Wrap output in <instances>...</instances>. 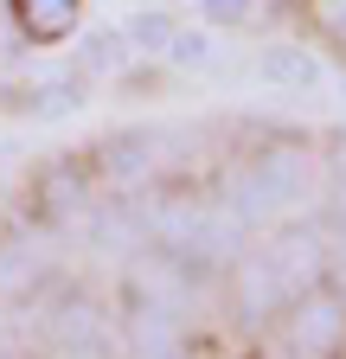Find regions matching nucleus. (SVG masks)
Listing matches in <instances>:
<instances>
[{"label": "nucleus", "mask_w": 346, "mask_h": 359, "mask_svg": "<svg viewBox=\"0 0 346 359\" xmlns=\"http://www.w3.org/2000/svg\"><path fill=\"white\" fill-rule=\"evenodd\" d=\"M97 161H103V173H109V180H122V187H135V180H148V173H154L160 148H154V135H109Z\"/></svg>", "instance_id": "1a4fd4ad"}, {"label": "nucleus", "mask_w": 346, "mask_h": 359, "mask_svg": "<svg viewBox=\"0 0 346 359\" xmlns=\"http://www.w3.org/2000/svg\"><path fill=\"white\" fill-rule=\"evenodd\" d=\"M270 263H276V276H282V289H289V302H295V295L321 289V276H327V244H321L314 231H289V238L270 250Z\"/></svg>", "instance_id": "39448f33"}, {"label": "nucleus", "mask_w": 346, "mask_h": 359, "mask_svg": "<svg viewBox=\"0 0 346 359\" xmlns=\"http://www.w3.org/2000/svg\"><path fill=\"white\" fill-rule=\"evenodd\" d=\"M26 276H32V263H26V257H13V250L0 257V289H20Z\"/></svg>", "instance_id": "dca6fc26"}, {"label": "nucleus", "mask_w": 346, "mask_h": 359, "mask_svg": "<svg viewBox=\"0 0 346 359\" xmlns=\"http://www.w3.org/2000/svg\"><path fill=\"white\" fill-rule=\"evenodd\" d=\"M77 103H83L77 77H58V83H46V90H39V97H26V109H32V116H46V122H52V116H71Z\"/></svg>", "instance_id": "f8f14e48"}, {"label": "nucleus", "mask_w": 346, "mask_h": 359, "mask_svg": "<svg viewBox=\"0 0 346 359\" xmlns=\"http://www.w3.org/2000/svg\"><path fill=\"white\" fill-rule=\"evenodd\" d=\"M263 77L276 90H314L321 83V58L301 52V45H270V52H263Z\"/></svg>", "instance_id": "9d476101"}, {"label": "nucleus", "mask_w": 346, "mask_h": 359, "mask_svg": "<svg viewBox=\"0 0 346 359\" xmlns=\"http://www.w3.org/2000/svg\"><path fill=\"white\" fill-rule=\"evenodd\" d=\"M301 187H308V161H301V148L276 142V148H263V154L244 161V173L231 180V193H225V212L237 224H263L270 212L295 205Z\"/></svg>", "instance_id": "f257e3e1"}, {"label": "nucleus", "mask_w": 346, "mask_h": 359, "mask_svg": "<svg viewBox=\"0 0 346 359\" xmlns=\"http://www.w3.org/2000/svg\"><path fill=\"white\" fill-rule=\"evenodd\" d=\"M39 205H46L52 218L90 212V180H83V167L77 161H46L39 167Z\"/></svg>", "instance_id": "0eeeda50"}, {"label": "nucleus", "mask_w": 346, "mask_h": 359, "mask_svg": "<svg viewBox=\"0 0 346 359\" xmlns=\"http://www.w3.org/2000/svg\"><path fill=\"white\" fill-rule=\"evenodd\" d=\"M346 340V302L340 295H295V321H289V346L295 353H333Z\"/></svg>", "instance_id": "f03ea898"}, {"label": "nucleus", "mask_w": 346, "mask_h": 359, "mask_svg": "<svg viewBox=\"0 0 346 359\" xmlns=\"http://www.w3.org/2000/svg\"><path fill=\"white\" fill-rule=\"evenodd\" d=\"M250 7H256V0H199V13L212 26H237V20H250Z\"/></svg>", "instance_id": "2eb2a0df"}, {"label": "nucleus", "mask_w": 346, "mask_h": 359, "mask_svg": "<svg viewBox=\"0 0 346 359\" xmlns=\"http://www.w3.org/2000/svg\"><path fill=\"white\" fill-rule=\"evenodd\" d=\"M167 58H173V65H205V58H212V39H205V32H180V26H173Z\"/></svg>", "instance_id": "ddd939ff"}, {"label": "nucleus", "mask_w": 346, "mask_h": 359, "mask_svg": "<svg viewBox=\"0 0 346 359\" xmlns=\"http://www.w3.org/2000/svg\"><path fill=\"white\" fill-rule=\"evenodd\" d=\"M333 167H340V180H346V142H340V148H333Z\"/></svg>", "instance_id": "f3484780"}, {"label": "nucleus", "mask_w": 346, "mask_h": 359, "mask_svg": "<svg viewBox=\"0 0 346 359\" xmlns=\"http://www.w3.org/2000/svg\"><path fill=\"white\" fill-rule=\"evenodd\" d=\"M128 346H135V353H186L180 308H167V302H135V314H128Z\"/></svg>", "instance_id": "423d86ee"}, {"label": "nucleus", "mask_w": 346, "mask_h": 359, "mask_svg": "<svg viewBox=\"0 0 346 359\" xmlns=\"http://www.w3.org/2000/svg\"><path fill=\"white\" fill-rule=\"evenodd\" d=\"M231 283H237V321L244 327H270L276 314L289 308V289H282V276H276L270 257H244Z\"/></svg>", "instance_id": "7ed1b4c3"}, {"label": "nucleus", "mask_w": 346, "mask_h": 359, "mask_svg": "<svg viewBox=\"0 0 346 359\" xmlns=\"http://www.w3.org/2000/svg\"><path fill=\"white\" fill-rule=\"evenodd\" d=\"M13 20H20V32H26V39L58 45V39H71V32H77L83 0H13Z\"/></svg>", "instance_id": "6e6552de"}, {"label": "nucleus", "mask_w": 346, "mask_h": 359, "mask_svg": "<svg viewBox=\"0 0 346 359\" xmlns=\"http://www.w3.org/2000/svg\"><path fill=\"white\" fill-rule=\"evenodd\" d=\"M167 39H173V13H160V7L135 13L122 32V45H135V52H167Z\"/></svg>", "instance_id": "9b49d317"}, {"label": "nucleus", "mask_w": 346, "mask_h": 359, "mask_svg": "<svg viewBox=\"0 0 346 359\" xmlns=\"http://www.w3.org/2000/svg\"><path fill=\"white\" fill-rule=\"evenodd\" d=\"M46 340H52L58 353H116V346H109V327L97 321V308L77 302V295L52 302V314H46Z\"/></svg>", "instance_id": "20e7f679"}, {"label": "nucleus", "mask_w": 346, "mask_h": 359, "mask_svg": "<svg viewBox=\"0 0 346 359\" xmlns=\"http://www.w3.org/2000/svg\"><path fill=\"white\" fill-rule=\"evenodd\" d=\"M122 58V32H90L83 39V71H109Z\"/></svg>", "instance_id": "4468645a"}]
</instances>
